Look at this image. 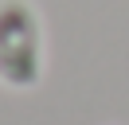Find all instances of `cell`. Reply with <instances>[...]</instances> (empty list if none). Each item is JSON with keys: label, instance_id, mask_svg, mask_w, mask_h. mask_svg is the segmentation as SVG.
Returning a JSON list of instances; mask_svg holds the SVG:
<instances>
[{"label": "cell", "instance_id": "cell-1", "mask_svg": "<svg viewBox=\"0 0 129 125\" xmlns=\"http://www.w3.org/2000/svg\"><path fill=\"white\" fill-rule=\"evenodd\" d=\"M43 20L27 0H0V82L35 90L43 78Z\"/></svg>", "mask_w": 129, "mask_h": 125}]
</instances>
